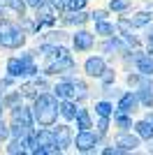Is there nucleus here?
Instances as JSON below:
<instances>
[{
  "label": "nucleus",
  "mask_w": 153,
  "mask_h": 155,
  "mask_svg": "<svg viewBox=\"0 0 153 155\" xmlns=\"http://www.w3.org/2000/svg\"><path fill=\"white\" fill-rule=\"evenodd\" d=\"M9 134H12V130L7 127L5 123H0V141H5V139H7Z\"/></svg>",
  "instance_id": "7c9ffc66"
},
{
  "label": "nucleus",
  "mask_w": 153,
  "mask_h": 155,
  "mask_svg": "<svg viewBox=\"0 0 153 155\" xmlns=\"http://www.w3.org/2000/svg\"><path fill=\"white\" fill-rule=\"evenodd\" d=\"M137 97H139V102L144 107H153V81H141Z\"/></svg>",
  "instance_id": "9b49d317"
},
{
  "label": "nucleus",
  "mask_w": 153,
  "mask_h": 155,
  "mask_svg": "<svg viewBox=\"0 0 153 155\" xmlns=\"http://www.w3.org/2000/svg\"><path fill=\"white\" fill-rule=\"evenodd\" d=\"M72 42H74V49H76V51H88L90 46H93V42H95V39H93V32L79 30L74 37H72Z\"/></svg>",
  "instance_id": "0eeeda50"
},
{
  "label": "nucleus",
  "mask_w": 153,
  "mask_h": 155,
  "mask_svg": "<svg viewBox=\"0 0 153 155\" xmlns=\"http://www.w3.org/2000/svg\"><path fill=\"white\" fill-rule=\"evenodd\" d=\"M86 2H88V0H67V9H70V12H79V9L86 7Z\"/></svg>",
  "instance_id": "bb28decb"
},
{
  "label": "nucleus",
  "mask_w": 153,
  "mask_h": 155,
  "mask_svg": "<svg viewBox=\"0 0 153 155\" xmlns=\"http://www.w3.org/2000/svg\"><path fill=\"white\" fill-rule=\"evenodd\" d=\"M53 95L58 100H72L74 97V81H60L53 86Z\"/></svg>",
  "instance_id": "f8f14e48"
},
{
  "label": "nucleus",
  "mask_w": 153,
  "mask_h": 155,
  "mask_svg": "<svg viewBox=\"0 0 153 155\" xmlns=\"http://www.w3.org/2000/svg\"><path fill=\"white\" fill-rule=\"evenodd\" d=\"M97 146V134H93L90 130H79V134L74 137V148L81 153H90Z\"/></svg>",
  "instance_id": "20e7f679"
},
{
  "label": "nucleus",
  "mask_w": 153,
  "mask_h": 155,
  "mask_svg": "<svg viewBox=\"0 0 153 155\" xmlns=\"http://www.w3.org/2000/svg\"><path fill=\"white\" fill-rule=\"evenodd\" d=\"M44 88H46V84H44V81H39V79H35L32 84H25L23 88H21V93H23L25 97H37V91L42 93Z\"/></svg>",
  "instance_id": "a211bd4d"
},
{
  "label": "nucleus",
  "mask_w": 153,
  "mask_h": 155,
  "mask_svg": "<svg viewBox=\"0 0 153 155\" xmlns=\"http://www.w3.org/2000/svg\"><path fill=\"white\" fill-rule=\"evenodd\" d=\"M25 5H28L25 0H7V7H12L19 16H23V14H25Z\"/></svg>",
  "instance_id": "b1692460"
},
{
  "label": "nucleus",
  "mask_w": 153,
  "mask_h": 155,
  "mask_svg": "<svg viewBox=\"0 0 153 155\" xmlns=\"http://www.w3.org/2000/svg\"><path fill=\"white\" fill-rule=\"evenodd\" d=\"M74 97L76 100H83V97H88V88L83 81H74Z\"/></svg>",
  "instance_id": "a878e982"
},
{
  "label": "nucleus",
  "mask_w": 153,
  "mask_h": 155,
  "mask_svg": "<svg viewBox=\"0 0 153 155\" xmlns=\"http://www.w3.org/2000/svg\"><path fill=\"white\" fill-rule=\"evenodd\" d=\"M53 21H56V16H53V12H51V2L49 5H39L37 7V28H44V26H53Z\"/></svg>",
  "instance_id": "1a4fd4ad"
},
{
  "label": "nucleus",
  "mask_w": 153,
  "mask_h": 155,
  "mask_svg": "<svg viewBox=\"0 0 153 155\" xmlns=\"http://www.w3.org/2000/svg\"><path fill=\"white\" fill-rule=\"evenodd\" d=\"M95 35L111 37V35H114V26H111V23H107V19H104V21H95Z\"/></svg>",
  "instance_id": "4be33fe9"
},
{
  "label": "nucleus",
  "mask_w": 153,
  "mask_h": 155,
  "mask_svg": "<svg viewBox=\"0 0 153 155\" xmlns=\"http://www.w3.org/2000/svg\"><path fill=\"white\" fill-rule=\"evenodd\" d=\"M49 2H51L53 9H65L67 7V0H49Z\"/></svg>",
  "instance_id": "2f4dec72"
},
{
  "label": "nucleus",
  "mask_w": 153,
  "mask_h": 155,
  "mask_svg": "<svg viewBox=\"0 0 153 155\" xmlns=\"http://www.w3.org/2000/svg\"><path fill=\"white\" fill-rule=\"evenodd\" d=\"M146 120H148V123L153 125V114H148V116H146Z\"/></svg>",
  "instance_id": "c9c22d12"
},
{
  "label": "nucleus",
  "mask_w": 153,
  "mask_h": 155,
  "mask_svg": "<svg viewBox=\"0 0 153 155\" xmlns=\"http://www.w3.org/2000/svg\"><path fill=\"white\" fill-rule=\"evenodd\" d=\"M74 120H76V127H79V130H90V127H93V120H90L88 109H79Z\"/></svg>",
  "instance_id": "6ab92c4d"
},
{
  "label": "nucleus",
  "mask_w": 153,
  "mask_h": 155,
  "mask_svg": "<svg viewBox=\"0 0 153 155\" xmlns=\"http://www.w3.org/2000/svg\"><path fill=\"white\" fill-rule=\"evenodd\" d=\"M53 137H56V143L60 146V148H65V146L72 143V132H70L67 125H58V127L53 130Z\"/></svg>",
  "instance_id": "ddd939ff"
},
{
  "label": "nucleus",
  "mask_w": 153,
  "mask_h": 155,
  "mask_svg": "<svg viewBox=\"0 0 153 155\" xmlns=\"http://www.w3.org/2000/svg\"><path fill=\"white\" fill-rule=\"evenodd\" d=\"M134 132L139 134V139H146V141H151V139H153V125L148 123L146 118H144V120H139V123L134 125Z\"/></svg>",
  "instance_id": "f3484780"
},
{
  "label": "nucleus",
  "mask_w": 153,
  "mask_h": 155,
  "mask_svg": "<svg viewBox=\"0 0 153 155\" xmlns=\"http://www.w3.org/2000/svg\"><path fill=\"white\" fill-rule=\"evenodd\" d=\"M137 72L141 77H153V56H137Z\"/></svg>",
  "instance_id": "4468645a"
},
{
  "label": "nucleus",
  "mask_w": 153,
  "mask_h": 155,
  "mask_svg": "<svg viewBox=\"0 0 153 155\" xmlns=\"http://www.w3.org/2000/svg\"><path fill=\"white\" fill-rule=\"evenodd\" d=\"M125 21H127V26H130V28H144V26L151 23V14H148V12H137L132 19H125Z\"/></svg>",
  "instance_id": "dca6fc26"
},
{
  "label": "nucleus",
  "mask_w": 153,
  "mask_h": 155,
  "mask_svg": "<svg viewBox=\"0 0 153 155\" xmlns=\"http://www.w3.org/2000/svg\"><path fill=\"white\" fill-rule=\"evenodd\" d=\"M7 74L12 79H21V77H35L37 67L32 63L30 53H23L21 58H9L7 60Z\"/></svg>",
  "instance_id": "f03ea898"
},
{
  "label": "nucleus",
  "mask_w": 153,
  "mask_h": 155,
  "mask_svg": "<svg viewBox=\"0 0 153 155\" xmlns=\"http://www.w3.org/2000/svg\"><path fill=\"white\" fill-rule=\"evenodd\" d=\"M90 19L93 21H104L107 19V12H104V9H95V12L90 14Z\"/></svg>",
  "instance_id": "c756f323"
},
{
  "label": "nucleus",
  "mask_w": 153,
  "mask_h": 155,
  "mask_svg": "<svg viewBox=\"0 0 153 155\" xmlns=\"http://www.w3.org/2000/svg\"><path fill=\"white\" fill-rule=\"evenodd\" d=\"M35 120H37L42 127H49V125H53L58 120V114H60V109H58L56 100H53V95H49V93H39L37 97H35Z\"/></svg>",
  "instance_id": "f257e3e1"
},
{
  "label": "nucleus",
  "mask_w": 153,
  "mask_h": 155,
  "mask_svg": "<svg viewBox=\"0 0 153 155\" xmlns=\"http://www.w3.org/2000/svg\"><path fill=\"white\" fill-rule=\"evenodd\" d=\"M114 146L121 153H130V150H134L137 146H139V134L137 137H132V134H127V130L123 132V134H118L116 137V141H114Z\"/></svg>",
  "instance_id": "423d86ee"
},
{
  "label": "nucleus",
  "mask_w": 153,
  "mask_h": 155,
  "mask_svg": "<svg viewBox=\"0 0 153 155\" xmlns=\"http://www.w3.org/2000/svg\"><path fill=\"white\" fill-rule=\"evenodd\" d=\"M7 7V0H0V14H2V9Z\"/></svg>",
  "instance_id": "f704fd0d"
},
{
  "label": "nucleus",
  "mask_w": 153,
  "mask_h": 155,
  "mask_svg": "<svg viewBox=\"0 0 153 155\" xmlns=\"http://www.w3.org/2000/svg\"><path fill=\"white\" fill-rule=\"evenodd\" d=\"M104 70H107V63H104V58H100V56H90V58L83 63V72H86L88 77L100 79L102 74H104Z\"/></svg>",
  "instance_id": "39448f33"
},
{
  "label": "nucleus",
  "mask_w": 153,
  "mask_h": 155,
  "mask_svg": "<svg viewBox=\"0 0 153 155\" xmlns=\"http://www.w3.org/2000/svg\"><path fill=\"white\" fill-rule=\"evenodd\" d=\"M0 109H2V104H0Z\"/></svg>",
  "instance_id": "e433bc0d"
},
{
  "label": "nucleus",
  "mask_w": 153,
  "mask_h": 155,
  "mask_svg": "<svg viewBox=\"0 0 153 155\" xmlns=\"http://www.w3.org/2000/svg\"><path fill=\"white\" fill-rule=\"evenodd\" d=\"M102 84H104V86H109V84H111V81H114V70H104V74H102Z\"/></svg>",
  "instance_id": "c85d7f7f"
},
{
  "label": "nucleus",
  "mask_w": 153,
  "mask_h": 155,
  "mask_svg": "<svg viewBox=\"0 0 153 155\" xmlns=\"http://www.w3.org/2000/svg\"><path fill=\"white\" fill-rule=\"evenodd\" d=\"M58 109H60V116L63 118H67V120H74L76 118V104L72 102V100H60L58 102Z\"/></svg>",
  "instance_id": "2eb2a0df"
},
{
  "label": "nucleus",
  "mask_w": 153,
  "mask_h": 155,
  "mask_svg": "<svg viewBox=\"0 0 153 155\" xmlns=\"http://www.w3.org/2000/svg\"><path fill=\"white\" fill-rule=\"evenodd\" d=\"M146 44H148V51L153 53V35H148V37H146Z\"/></svg>",
  "instance_id": "72a5a7b5"
},
{
  "label": "nucleus",
  "mask_w": 153,
  "mask_h": 155,
  "mask_svg": "<svg viewBox=\"0 0 153 155\" xmlns=\"http://www.w3.org/2000/svg\"><path fill=\"white\" fill-rule=\"evenodd\" d=\"M137 102H139L137 93H123L121 100H118V109L125 111V114H134L137 111Z\"/></svg>",
  "instance_id": "9d476101"
},
{
  "label": "nucleus",
  "mask_w": 153,
  "mask_h": 155,
  "mask_svg": "<svg viewBox=\"0 0 153 155\" xmlns=\"http://www.w3.org/2000/svg\"><path fill=\"white\" fill-rule=\"evenodd\" d=\"M23 42H25L23 30H19L12 21H0V46H5V49H19Z\"/></svg>",
  "instance_id": "7ed1b4c3"
},
{
  "label": "nucleus",
  "mask_w": 153,
  "mask_h": 155,
  "mask_svg": "<svg viewBox=\"0 0 153 155\" xmlns=\"http://www.w3.org/2000/svg\"><path fill=\"white\" fill-rule=\"evenodd\" d=\"M95 114H97V116H107V118H111V116H114V107H111L107 100H102V102L95 104Z\"/></svg>",
  "instance_id": "5701e85b"
},
{
  "label": "nucleus",
  "mask_w": 153,
  "mask_h": 155,
  "mask_svg": "<svg viewBox=\"0 0 153 155\" xmlns=\"http://www.w3.org/2000/svg\"><path fill=\"white\" fill-rule=\"evenodd\" d=\"M127 7H130V0H111V2H109V9H111V12H125Z\"/></svg>",
  "instance_id": "393cba45"
},
{
  "label": "nucleus",
  "mask_w": 153,
  "mask_h": 155,
  "mask_svg": "<svg viewBox=\"0 0 153 155\" xmlns=\"http://www.w3.org/2000/svg\"><path fill=\"white\" fill-rule=\"evenodd\" d=\"M25 2H28V5H30V7H35V9H37L39 5H44L46 0H25Z\"/></svg>",
  "instance_id": "473e14b6"
},
{
  "label": "nucleus",
  "mask_w": 153,
  "mask_h": 155,
  "mask_svg": "<svg viewBox=\"0 0 153 155\" xmlns=\"http://www.w3.org/2000/svg\"><path fill=\"white\" fill-rule=\"evenodd\" d=\"M32 118H35V114H32L30 109H25V107H12V123H23V125H30L32 127Z\"/></svg>",
  "instance_id": "6e6552de"
},
{
  "label": "nucleus",
  "mask_w": 153,
  "mask_h": 155,
  "mask_svg": "<svg viewBox=\"0 0 153 155\" xmlns=\"http://www.w3.org/2000/svg\"><path fill=\"white\" fill-rule=\"evenodd\" d=\"M107 130H109V118L107 116H100V123H97V137L107 134Z\"/></svg>",
  "instance_id": "cd10ccee"
},
{
  "label": "nucleus",
  "mask_w": 153,
  "mask_h": 155,
  "mask_svg": "<svg viewBox=\"0 0 153 155\" xmlns=\"http://www.w3.org/2000/svg\"><path fill=\"white\" fill-rule=\"evenodd\" d=\"M65 21H67V23H72V26H81V23H86V21H88V14L83 12V9H79V12H72L70 16H65Z\"/></svg>",
  "instance_id": "412c9836"
},
{
  "label": "nucleus",
  "mask_w": 153,
  "mask_h": 155,
  "mask_svg": "<svg viewBox=\"0 0 153 155\" xmlns=\"http://www.w3.org/2000/svg\"><path fill=\"white\" fill-rule=\"evenodd\" d=\"M114 123L118 125V127H121L123 132H125L127 127H132V118L127 116L125 111H121V109H118V111H114Z\"/></svg>",
  "instance_id": "aec40b11"
}]
</instances>
